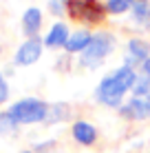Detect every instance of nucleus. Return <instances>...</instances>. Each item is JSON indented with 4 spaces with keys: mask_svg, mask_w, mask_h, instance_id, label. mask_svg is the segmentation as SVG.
Masks as SVG:
<instances>
[{
    "mask_svg": "<svg viewBox=\"0 0 150 153\" xmlns=\"http://www.w3.org/2000/svg\"><path fill=\"white\" fill-rule=\"evenodd\" d=\"M135 80L137 78H135L130 67H121L113 76H108L100 82V87H97V100L104 104H110V107H117L121 102V96L135 84Z\"/></svg>",
    "mask_w": 150,
    "mask_h": 153,
    "instance_id": "1",
    "label": "nucleus"
},
{
    "mask_svg": "<svg viewBox=\"0 0 150 153\" xmlns=\"http://www.w3.org/2000/svg\"><path fill=\"white\" fill-rule=\"evenodd\" d=\"M9 115L15 120V124H31V122H40L49 115V107L42 102V100H20L15 102L11 109H9Z\"/></svg>",
    "mask_w": 150,
    "mask_h": 153,
    "instance_id": "2",
    "label": "nucleus"
},
{
    "mask_svg": "<svg viewBox=\"0 0 150 153\" xmlns=\"http://www.w3.org/2000/svg\"><path fill=\"white\" fill-rule=\"evenodd\" d=\"M66 11L73 20L82 22H102L104 20V7L97 0H66Z\"/></svg>",
    "mask_w": 150,
    "mask_h": 153,
    "instance_id": "3",
    "label": "nucleus"
},
{
    "mask_svg": "<svg viewBox=\"0 0 150 153\" xmlns=\"http://www.w3.org/2000/svg\"><path fill=\"white\" fill-rule=\"evenodd\" d=\"M113 49V36L110 33H100L95 38H91L89 47L82 51V65L95 67L108 56V51Z\"/></svg>",
    "mask_w": 150,
    "mask_h": 153,
    "instance_id": "4",
    "label": "nucleus"
},
{
    "mask_svg": "<svg viewBox=\"0 0 150 153\" xmlns=\"http://www.w3.org/2000/svg\"><path fill=\"white\" fill-rule=\"evenodd\" d=\"M40 53H42V42L38 38H31L18 49L15 62H18V65H33V62L40 58Z\"/></svg>",
    "mask_w": 150,
    "mask_h": 153,
    "instance_id": "5",
    "label": "nucleus"
},
{
    "mask_svg": "<svg viewBox=\"0 0 150 153\" xmlns=\"http://www.w3.org/2000/svg\"><path fill=\"white\" fill-rule=\"evenodd\" d=\"M119 113L124 118H130V120H141V118H148L150 115V109H148L146 98H135V100H130L126 107H121Z\"/></svg>",
    "mask_w": 150,
    "mask_h": 153,
    "instance_id": "6",
    "label": "nucleus"
},
{
    "mask_svg": "<svg viewBox=\"0 0 150 153\" xmlns=\"http://www.w3.org/2000/svg\"><path fill=\"white\" fill-rule=\"evenodd\" d=\"M73 138L80 142V144H93L97 140V131L95 126H91L89 122H75L73 124Z\"/></svg>",
    "mask_w": 150,
    "mask_h": 153,
    "instance_id": "7",
    "label": "nucleus"
},
{
    "mask_svg": "<svg viewBox=\"0 0 150 153\" xmlns=\"http://www.w3.org/2000/svg\"><path fill=\"white\" fill-rule=\"evenodd\" d=\"M40 25H42V13H40V9H35V7L27 9L24 16H22V29H24V33H27V36H35V33H38V29H40Z\"/></svg>",
    "mask_w": 150,
    "mask_h": 153,
    "instance_id": "8",
    "label": "nucleus"
},
{
    "mask_svg": "<svg viewBox=\"0 0 150 153\" xmlns=\"http://www.w3.org/2000/svg\"><path fill=\"white\" fill-rule=\"evenodd\" d=\"M46 45L49 47H60V45H66L69 42V38H66V27L62 22H58L53 29L49 31V36H46Z\"/></svg>",
    "mask_w": 150,
    "mask_h": 153,
    "instance_id": "9",
    "label": "nucleus"
},
{
    "mask_svg": "<svg viewBox=\"0 0 150 153\" xmlns=\"http://www.w3.org/2000/svg\"><path fill=\"white\" fill-rule=\"evenodd\" d=\"M89 42H91V36L86 31H77L73 38H69V42H66V51H84L89 47Z\"/></svg>",
    "mask_w": 150,
    "mask_h": 153,
    "instance_id": "10",
    "label": "nucleus"
},
{
    "mask_svg": "<svg viewBox=\"0 0 150 153\" xmlns=\"http://www.w3.org/2000/svg\"><path fill=\"white\" fill-rule=\"evenodd\" d=\"M128 51H130V60H148L146 56H148L150 47L143 40H130L128 42Z\"/></svg>",
    "mask_w": 150,
    "mask_h": 153,
    "instance_id": "11",
    "label": "nucleus"
},
{
    "mask_svg": "<svg viewBox=\"0 0 150 153\" xmlns=\"http://www.w3.org/2000/svg\"><path fill=\"white\" fill-rule=\"evenodd\" d=\"M135 18H137V22H148L150 20V4L146 0H139L135 4Z\"/></svg>",
    "mask_w": 150,
    "mask_h": 153,
    "instance_id": "12",
    "label": "nucleus"
},
{
    "mask_svg": "<svg viewBox=\"0 0 150 153\" xmlns=\"http://www.w3.org/2000/svg\"><path fill=\"white\" fill-rule=\"evenodd\" d=\"M130 4H132V0H108L106 9L110 13H121V11H126Z\"/></svg>",
    "mask_w": 150,
    "mask_h": 153,
    "instance_id": "13",
    "label": "nucleus"
},
{
    "mask_svg": "<svg viewBox=\"0 0 150 153\" xmlns=\"http://www.w3.org/2000/svg\"><path fill=\"white\" fill-rule=\"evenodd\" d=\"M15 129V120L7 113H0V133H11V131Z\"/></svg>",
    "mask_w": 150,
    "mask_h": 153,
    "instance_id": "14",
    "label": "nucleus"
},
{
    "mask_svg": "<svg viewBox=\"0 0 150 153\" xmlns=\"http://www.w3.org/2000/svg\"><path fill=\"white\" fill-rule=\"evenodd\" d=\"M64 115H69V109L64 107V104H55L53 109H49V122H55V120H60V118H64Z\"/></svg>",
    "mask_w": 150,
    "mask_h": 153,
    "instance_id": "15",
    "label": "nucleus"
},
{
    "mask_svg": "<svg viewBox=\"0 0 150 153\" xmlns=\"http://www.w3.org/2000/svg\"><path fill=\"white\" fill-rule=\"evenodd\" d=\"M148 80L143 78V80H135V84H132V89H135V96L141 98V96H148Z\"/></svg>",
    "mask_w": 150,
    "mask_h": 153,
    "instance_id": "16",
    "label": "nucleus"
},
{
    "mask_svg": "<svg viewBox=\"0 0 150 153\" xmlns=\"http://www.w3.org/2000/svg\"><path fill=\"white\" fill-rule=\"evenodd\" d=\"M141 71H143V78L150 82V58L148 60H143V67H141Z\"/></svg>",
    "mask_w": 150,
    "mask_h": 153,
    "instance_id": "17",
    "label": "nucleus"
},
{
    "mask_svg": "<svg viewBox=\"0 0 150 153\" xmlns=\"http://www.w3.org/2000/svg\"><path fill=\"white\" fill-rule=\"evenodd\" d=\"M7 93H9L7 84H4V82H0V102H4V100H7Z\"/></svg>",
    "mask_w": 150,
    "mask_h": 153,
    "instance_id": "18",
    "label": "nucleus"
},
{
    "mask_svg": "<svg viewBox=\"0 0 150 153\" xmlns=\"http://www.w3.org/2000/svg\"><path fill=\"white\" fill-rule=\"evenodd\" d=\"M146 102H148V109H150V96H148V98H146Z\"/></svg>",
    "mask_w": 150,
    "mask_h": 153,
    "instance_id": "19",
    "label": "nucleus"
},
{
    "mask_svg": "<svg viewBox=\"0 0 150 153\" xmlns=\"http://www.w3.org/2000/svg\"><path fill=\"white\" fill-rule=\"evenodd\" d=\"M0 82H2V78H0Z\"/></svg>",
    "mask_w": 150,
    "mask_h": 153,
    "instance_id": "20",
    "label": "nucleus"
},
{
    "mask_svg": "<svg viewBox=\"0 0 150 153\" xmlns=\"http://www.w3.org/2000/svg\"><path fill=\"white\" fill-rule=\"evenodd\" d=\"M27 153H31V151H27Z\"/></svg>",
    "mask_w": 150,
    "mask_h": 153,
    "instance_id": "21",
    "label": "nucleus"
}]
</instances>
